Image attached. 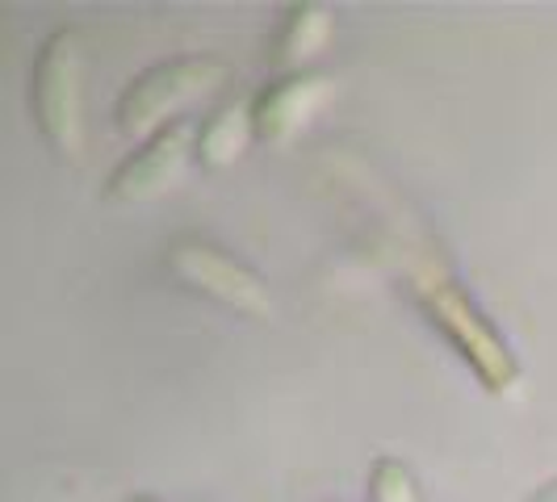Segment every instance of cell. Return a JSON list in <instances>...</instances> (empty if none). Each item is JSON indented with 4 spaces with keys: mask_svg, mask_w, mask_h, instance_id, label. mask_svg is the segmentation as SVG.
I'll return each instance as SVG.
<instances>
[{
    "mask_svg": "<svg viewBox=\"0 0 557 502\" xmlns=\"http://www.w3.org/2000/svg\"><path fill=\"white\" fill-rule=\"evenodd\" d=\"M29 117L63 164L84 160V38L63 26L29 63Z\"/></svg>",
    "mask_w": 557,
    "mask_h": 502,
    "instance_id": "3",
    "label": "cell"
},
{
    "mask_svg": "<svg viewBox=\"0 0 557 502\" xmlns=\"http://www.w3.org/2000/svg\"><path fill=\"white\" fill-rule=\"evenodd\" d=\"M335 80L327 72H289L269 80L251 97V122L256 142L264 147H289L319 117V110L332 101Z\"/></svg>",
    "mask_w": 557,
    "mask_h": 502,
    "instance_id": "6",
    "label": "cell"
},
{
    "mask_svg": "<svg viewBox=\"0 0 557 502\" xmlns=\"http://www.w3.org/2000/svg\"><path fill=\"white\" fill-rule=\"evenodd\" d=\"M131 502H160V499H151V494H139V499H131Z\"/></svg>",
    "mask_w": 557,
    "mask_h": 502,
    "instance_id": "11",
    "label": "cell"
},
{
    "mask_svg": "<svg viewBox=\"0 0 557 502\" xmlns=\"http://www.w3.org/2000/svg\"><path fill=\"white\" fill-rule=\"evenodd\" d=\"M416 306L432 331L445 335V343L457 352V361L474 373L482 390L495 398L520 390L524 368L499 327L486 318V310L466 293V285H457L453 277L416 280Z\"/></svg>",
    "mask_w": 557,
    "mask_h": 502,
    "instance_id": "1",
    "label": "cell"
},
{
    "mask_svg": "<svg viewBox=\"0 0 557 502\" xmlns=\"http://www.w3.org/2000/svg\"><path fill=\"white\" fill-rule=\"evenodd\" d=\"M251 142H256L251 101H226L197 126V164L206 172H223L244 160Z\"/></svg>",
    "mask_w": 557,
    "mask_h": 502,
    "instance_id": "8",
    "label": "cell"
},
{
    "mask_svg": "<svg viewBox=\"0 0 557 502\" xmlns=\"http://www.w3.org/2000/svg\"><path fill=\"white\" fill-rule=\"evenodd\" d=\"M524 502H557V474L549 477V481H541Z\"/></svg>",
    "mask_w": 557,
    "mask_h": 502,
    "instance_id": "10",
    "label": "cell"
},
{
    "mask_svg": "<svg viewBox=\"0 0 557 502\" xmlns=\"http://www.w3.org/2000/svg\"><path fill=\"white\" fill-rule=\"evenodd\" d=\"M335 34V13L323 0H298L281 13V26L269 42V67H277L281 76L289 72H310L307 63L327 51Z\"/></svg>",
    "mask_w": 557,
    "mask_h": 502,
    "instance_id": "7",
    "label": "cell"
},
{
    "mask_svg": "<svg viewBox=\"0 0 557 502\" xmlns=\"http://www.w3.org/2000/svg\"><path fill=\"white\" fill-rule=\"evenodd\" d=\"M197 160V130L194 122H172L164 130H156L151 139H143L131 155H122L117 167L106 180V201L117 205H143L156 201L168 189L181 185L185 167Z\"/></svg>",
    "mask_w": 557,
    "mask_h": 502,
    "instance_id": "5",
    "label": "cell"
},
{
    "mask_svg": "<svg viewBox=\"0 0 557 502\" xmlns=\"http://www.w3.org/2000/svg\"><path fill=\"white\" fill-rule=\"evenodd\" d=\"M164 260H168V273H172V280L181 289H189V293L231 310L239 318H256L260 323V318H269L277 310L264 273L251 268L248 260H239L235 251L210 243V239L185 235V239H176L168 248Z\"/></svg>",
    "mask_w": 557,
    "mask_h": 502,
    "instance_id": "4",
    "label": "cell"
},
{
    "mask_svg": "<svg viewBox=\"0 0 557 502\" xmlns=\"http://www.w3.org/2000/svg\"><path fill=\"white\" fill-rule=\"evenodd\" d=\"M226 84H231V63L219 55H176L151 63L117 92L113 126L126 139H151L172 122H185L181 113L201 105Z\"/></svg>",
    "mask_w": 557,
    "mask_h": 502,
    "instance_id": "2",
    "label": "cell"
},
{
    "mask_svg": "<svg viewBox=\"0 0 557 502\" xmlns=\"http://www.w3.org/2000/svg\"><path fill=\"white\" fill-rule=\"evenodd\" d=\"M364 502H423V486L407 461L377 456L364 477Z\"/></svg>",
    "mask_w": 557,
    "mask_h": 502,
    "instance_id": "9",
    "label": "cell"
}]
</instances>
